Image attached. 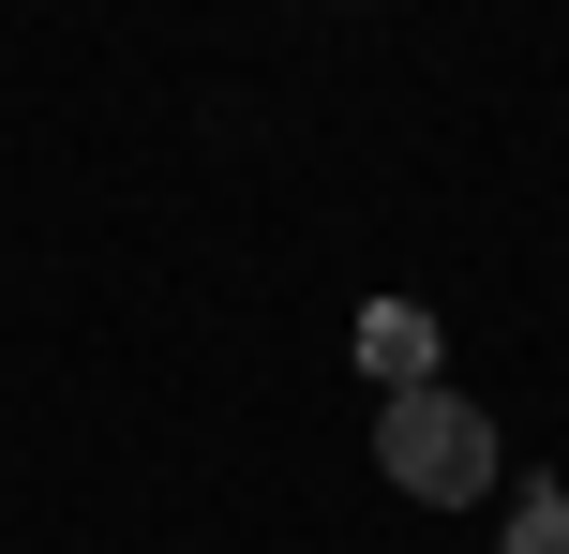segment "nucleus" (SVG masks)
Segmentation results:
<instances>
[{
	"label": "nucleus",
	"mask_w": 569,
	"mask_h": 554,
	"mask_svg": "<svg viewBox=\"0 0 569 554\" xmlns=\"http://www.w3.org/2000/svg\"><path fill=\"white\" fill-rule=\"evenodd\" d=\"M420 360H435V315H420V300H375V315H360V375H390V390H435Z\"/></svg>",
	"instance_id": "f03ea898"
},
{
	"label": "nucleus",
	"mask_w": 569,
	"mask_h": 554,
	"mask_svg": "<svg viewBox=\"0 0 569 554\" xmlns=\"http://www.w3.org/2000/svg\"><path fill=\"white\" fill-rule=\"evenodd\" d=\"M375 465H390L420 510H465V495L495 480V420L465 405V390H390V420H375Z\"/></svg>",
	"instance_id": "f257e3e1"
},
{
	"label": "nucleus",
	"mask_w": 569,
	"mask_h": 554,
	"mask_svg": "<svg viewBox=\"0 0 569 554\" xmlns=\"http://www.w3.org/2000/svg\"><path fill=\"white\" fill-rule=\"evenodd\" d=\"M495 554H569V495H525V510H510V540H495Z\"/></svg>",
	"instance_id": "7ed1b4c3"
}]
</instances>
